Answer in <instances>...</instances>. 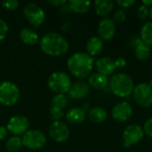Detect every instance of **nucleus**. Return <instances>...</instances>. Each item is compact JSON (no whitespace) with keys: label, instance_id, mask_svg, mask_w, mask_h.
Segmentation results:
<instances>
[{"label":"nucleus","instance_id":"0eeeda50","mask_svg":"<svg viewBox=\"0 0 152 152\" xmlns=\"http://www.w3.org/2000/svg\"><path fill=\"white\" fill-rule=\"evenodd\" d=\"M23 14L28 22L35 28H38L45 20V11L37 4L29 3L24 6Z\"/></svg>","mask_w":152,"mask_h":152},{"label":"nucleus","instance_id":"2f4dec72","mask_svg":"<svg viewBox=\"0 0 152 152\" xmlns=\"http://www.w3.org/2000/svg\"><path fill=\"white\" fill-rule=\"evenodd\" d=\"M143 132L150 137L152 138V118H149L145 124H144V127H143Z\"/></svg>","mask_w":152,"mask_h":152},{"label":"nucleus","instance_id":"2eb2a0df","mask_svg":"<svg viewBox=\"0 0 152 152\" xmlns=\"http://www.w3.org/2000/svg\"><path fill=\"white\" fill-rule=\"evenodd\" d=\"M132 46L134 48V53L137 59L139 60H147L151 53V46L145 44L141 38L134 37L132 38Z\"/></svg>","mask_w":152,"mask_h":152},{"label":"nucleus","instance_id":"c756f323","mask_svg":"<svg viewBox=\"0 0 152 152\" xmlns=\"http://www.w3.org/2000/svg\"><path fill=\"white\" fill-rule=\"evenodd\" d=\"M2 5L8 11H14L19 6V2L17 0H6L2 3Z\"/></svg>","mask_w":152,"mask_h":152},{"label":"nucleus","instance_id":"20e7f679","mask_svg":"<svg viewBox=\"0 0 152 152\" xmlns=\"http://www.w3.org/2000/svg\"><path fill=\"white\" fill-rule=\"evenodd\" d=\"M47 84L48 87L52 91L57 93V94H65L71 86V80L66 73L57 71L50 75Z\"/></svg>","mask_w":152,"mask_h":152},{"label":"nucleus","instance_id":"b1692460","mask_svg":"<svg viewBox=\"0 0 152 152\" xmlns=\"http://www.w3.org/2000/svg\"><path fill=\"white\" fill-rule=\"evenodd\" d=\"M141 39L148 45H152V21L144 23L142 27Z\"/></svg>","mask_w":152,"mask_h":152},{"label":"nucleus","instance_id":"4468645a","mask_svg":"<svg viewBox=\"0 0 152 152\" xmlns=\"http://www.w3.org/2000/svg\"><path fill=\"white\" fill-rule=\"evenodd\" d=\"M90 94V86L84 81H77L71 85L68 94L71 99L79 100L86 98Z\"/></svg>","mask_w":152,"mask_h":152},{"label":"nucleus","instance_id":"dca6fc26","mask_svg":"<svg viewBox=\"0 0 152 152\" xmlns=\"http://www.w3.org/2000/svg\"><path fill=\"white\" fill-rule=\"evenodd\" d=\"M95 66H96V69L98 70V72L104 76H109V75L113 74L117 69L115 61L112 58L107 57V56L98 59L96 61Z\"/></svg>","mask_w":152,"mask_h":152},{"label":"nucleus","instance_id":"5701e85b","mask_svg":"<svg viewBox=\"0 0 152 152\" xmlns=\"http://www.w3.org/2000/svg\"><path fill=\"white\" fill-rule=\"evenodd\" d=\"M91 6V2L89 0H69V7L71 11L77 13L86 12Z\"/></svg>","mask_w":152,"mask_h":152},{"label":"nucleus","instance_id":"aec40b11","mask_svg":"<svg viewBox=\"0 0 152 152\" xmlns=\"http://www.w3.org/2000/svg\"><path fill=\"white\" fill-rule=\"evenodd\" d=\"M114 8V3L111 0H96L94 2V9L99 16L109 15Z\"/></svg>","mask_w":152,"mask_h":152},{"label":"nucleus","instance_id":"9b49d317","mask_svg":"<svg viewBox=\"0 0 152 152\" xmlns=\"http://www.w3.org/2000/svg\"><path fill=\"white\" fill-rule=\"evenodd\" d=\"M111 114L113 119L116 121L124 122L132 117L133 109L127 102H120L113 107Z\"/></svg>","mask_w":152,"mask_h":152},{"label":"nucleus","instance_id":"58836bf2","mask_svg":"<svg viewBox=\"0 0 152 152\" xmlns=\"http://www.w3.org/2000/svg\"><path fill=\"white\" fill-rule=\"evenodd\" d=\"M149 85H150V86L152 87V78L151 79V81H150V84H149Z\"/></svg>","mask_w":152,"mask_h":152},{"label":"nucleus","instance_id":"6ab92c4d","mask_svg":"<svg viewBox=\"0 0 152 152\" xmlns=\"http://www.w3.org/2000/svg\"><path fill=\"white\" fill-rule=\"evenodd\" d=\"M88 83H89V86H91L92 87L98 89V90H102L107 87V86L109 85V79L107 76H104L99 72H96V73H93L89 77Z\"/></svg>","mask_w":152,"mask_h":152},{"label":"nucleus","instance_id":"a211bd4d","mask_svg":"<svg viewBox=\"0 0 152 152\" xmlns=\"http://www.w3.org/2000/svg\"><path fill=\"white\" fill-rule=\"evenodd\" d=\"M86 118V111L82 108H72L66 114V119L72 125H79Z\"/></svg>","mask_w":152,"mask_h":152},{"label":"nucleus","instance_id":"ea45409f","mask_svg":"<svg viewBox=\"0 0 152 152\" xmlns=\"http://www.w3.org/2000/svg\"><path fill=\"white\" fill-rule=\"evenodd\" d=\"M0 85H1V81H0Z\"/></svg>","mask_w":152,"mask_h":152},{"label":"nucleus","instance_id":"7ed1b4c3","mask_svg":"<svg viewBox=\"0 0 152 152\" xmlns=\"http://www.w3.org/2000/svg\"><path fill=\"white\" fill-rule=\"evenodd\" d=\"M109 86L110 91L115 95L125 98L133 93L134 89V83L129 75L125 73H118L112 76L109 81Z\"/></svg>","mask_w":152,"mask_h":152},{"label":"nucleus","instance_id":"a878e982","mask_svg":"<svg viewBox=\"0 0 152 152\" xmlns=\"http://www.w3.org/2000/svg\"><path fill=\"white\" fill-rule=\"evenodd\" d=\"M69 103L68 97L65 94H56L52 100V106H55L64 110Z\"/></svg>","mask_w":152,"mask_h":152},{"label":"nucleus","instance_id":"c9c22d12","mask_svg":"<svg viewBox=\"0 0 152 152\" xmlns=\"http://www.w3.org/2000/svg\"><path fill=\"white\" fill-rule=\"evenodd\" d=\"M7 129L4 126H0V141H3L7 136Z\"/></svg>","mask_w":152,"mask_h":152},{"label":"nucleus","instance_id":"393cba45","mask_svg":"<svg viewBox=\"0 0 152 152\" xmlns=\"http://www.w3.org/2000/svg\"><path fill=\"white\" fill-rule=\"evenodd\" d=\"M22 140L21 137L20 136H16L13 135L12 137H10L6 143H5V148L8 151L10 152H17L20 150V148L22 147Z\"/></svg>","mask_w":152,"mask_h":152},{"label":"nucleus","instance_id":"4be33fe9","mask_svg":"<svg viewBox=\"0 0 152 152\" xmlns=\"http://www.w3.org/2000/svg\"><path fill=\"white\" fill-rule=\"evenodd\" d=\"M89 119L96 124L102 123L107 118V112L102 107H94L88 112Z\"/></svg>","mask_w":152,"mask_h":152},{"label":"nucleus","instance_id":"39448f33","mask_svg":"<svg viewBox=\"0 0 152 152\" xmlns=\"http://www.w3.org/2000/svg\"><path fill=\"white\" fill-rule=\"evenodd\" d=\"M20 99V90L18 86L8 81H4L0 85V103L10 107L17 103Z\"/></svg>","mask_w":152,"mask_h":152},{"label":"nucleus","instance_id":"7c9ffc66","mask_svg":"<svg viewBox=\"0 0 152 152\" xmlns=\"http://www.w3.org/2000/svg\"><path fill=\"white\" fill-rule=\"evenodd\" d=\"M7 33H8V25L7 23L0 19V42H2L5 37L7 36Z\"/></svg>","mask_w":152,"mask_h":152},{"label":"nucleus","instance_id":"423d86ee","mask_svg":"<svg viewBox=\"0 0 152 152\" xmlns=\"http://www.w3.org/2000/svg\"><path fill=\"white\" fill-rule=\"evenodd\" d=\"M21 140L22 145L32 151L42 149L46 142L45 135L38 130H28L23 134Z\"/></svg>","mask_w":152,"mask_h":152},{"label":"nucleus","instance_id":"f704fd0d","mask_svg":"<svg viewBox=\"0 0 152 152\" xmlns=\"http://www.w3.org/2000/svg\"><path fill=\"white\" fill-rule=\"evenodd\" d=\"M67 3L66 0H51L49 1V4L51 5H53V7H61L62 5H64Z\"/></svg>","mask_w":152,"mask_h":152},{"label":"nucleus","instance_id":"f8f14e48","mask_svg":"<svg viewBox=\"0 0 152 152\" xmlns=\"http://www.w3.org/2000/svg\"><path fill=\"white\" fill-rule=\"evenodd\" d=\"M144 135L143 129L139 125H130L128 126L124 133H123V139L126 143L129 145L136 144L139 142Z\"/></svg>","mask_w":152,"mask_h":152},{"label":"nucleus","instance_id":"72a5a7b5","mask_svg":"<svg viewBox=\"0 0 152 152\" xmlns=\"http://www.w3.org/2000/svg\"><path fill=\"white\" fill-rule=\"evenodd\" d=\"M115 64L117 68H123L126 65V60L123 57H118L117 60H115Z\"/></svg>","mask_w":152,"mask_h":152},{"label":"nucleus","instance_id":"f257e3e1","mask_svg":"<svg viewBox=\"0 0 152 152\" xmlns=\"http://www.w3.org/2000/svg\"><path fill=\"white\" fill-rule=\"evenodd\" d=\"M40 48L47 55L59 57L68 52L69 43L61 35L56 32H48L40 40Z\"/></svg>","mask_w":152,"mask_h":152},{"label":"nucleus","instance_id":"c85d7f7f","mask_svg":"<svg viewBox=\"0 0 152 152\" xmlns=\"http://www.w3.org/2000/svg\"><path fill=\"white\" fill-rule=\"evenodd\" d=\"M126 19V13L123 10H118L113 15V21L116 23H122Z\"/></svg>","mask_w":152,"mask_h":152},{"label":"nucleus","instance_id":"ddd939ff","mask_svg":"<svg viewBox=\"0 0 152 152\" xmlns=\"http://www.w3.org/2000/svg\"><path fill=\"white\" fill-rule=\"evenodd\" d=\"M116 33V23L109 18L102 19L98 25V34L102 40H110Z\"/></svg>","mask_w":152,"mask_h":152},{"label":"nucleus","instance_id":"bb28decb","mask_svg":"<svg viewBox=\"0 0 152 152\" xmlns=\"http://www.w3.org/2000/svg\"><path fill=\"white\" fill-rule=\"evenodd\" d=\"M49 117L50 118L55 122V121H60L63 117H64V112L63 110L55 106H52L49 110Z\"/></svg>","mask_w":152,"mask_h":152},{"label":"nucleus","instance_id":"9d476101","mask_svg":"<svg viewBox=\"0 0 152 152\" xmlns=\"http://www.w3.org/2000/svg\"><path fill=\"white\" fill-rule=\"evenodd\" d=\"M49 134L54 142H63L69 139L70 132L66 124L61 121H55L50 125Z\"/></svg>","mask_w":152,"mask_h":152},{"label":"nucleus","instance_id":"1a4fd4ad","mask_svg":"<svg viewBox=\"0 0 152 152\" xmlns=\"http://www.w3.org/2000/svg\"><path fill=\"white\" fill-rule=\"evenodd\" d=\"M29 127L28 119L22 115L13 116L10 118L6 129L13 135L19 136L20 134H24L28 132Z\"/></svg>","mask_w":152,"mask_h":152},{"label":"nucleus","instance_id":"f3484780","mask_svg":"<svg viewBox=\"0 0 152 152\" xmlns=\"http://www.w3.org/2000/svg\"><path fill=\"white\" fill-rule=\"evenodd\" d=\"M86 51L90 56L99 55L103 49V42L99 37H92L86 42Z\"/></svg>","mask_w":152,"mask_h":152},{"label":"nucleus","instance_id":"4c0bfd02","mask_svg":"<svg viewBox=\"0 0 152 152\" xmlns=\"http://www.w3.org/2000/svg\"><path fill=\"white\" fill-rule=\"evenodd\" d=\"M150 16H151V18L152 19V6L151 8L150 9Z\"/></svg>","mask_w":152,"mask_h":152},{"label":"nucleus","instance_id":"f03ea898","mask_svg":"<svg viewBox=\"0 0 152 152\" xmlns=\"http://www.w3.org/2000/svg\"><path fill=\"white\" fill-rule=\"evenodd\" d=\"M67 66L69 72L77 78H85L89 76L94 68V58L86 53H76L72 54Z\"/></svg>","mask_w":152,"mask_h":152},{"label":"nucleus","instance_id":"6e6552de","mask_svg":"<svg viewBox=\"0 0 152 152\" xmlns=\"http://www.w3.org/2000/svg\"><path fill=\"white\" fill-rule=\"evenodd\" d=\"M133 95L135 102L141 107H150L152 104V87L147 83H141L134 86Z\"/></svg>","mask_w":152,"mask_h":152},{"label":"nucleus","instance_id":"473e14b6","mask_svg":"<svg viewBox=\"0 0 152 152\" xmlns=\"http://www.w3.org/2000/svg\"><path fill=\"white\" fill-rule=\"evenodd\" d=\"M117 4L122 7H130L135 4V0H117Z\"/></svg>","mask_w":152,"mask_h":152},{"label":"nucleus","instance_id":"412c9836","mask_svg":"<svg viewBox=\"0 0 152 152\" xmlns=\"http://www.w3.org/2000/svg\"><path fill=\"white\" fill-rule=\"evenodd\" d=\"M20 39L25 45H33L38 42L39 37L35 30L28 28H24L20 31Z\"/></svg>","mask_w":152,"mask_h":152},{"label":"nucleus","instance_id":"cd10ccee","mask_svg":"<svg viewBox=\"0 0 152 152\" xmlns=\"http://www.w3.org/2000/svg\"><path fill=\"white\" fill-rule=\"evenodd\" d=\"M150 15V10L148 8V6L142 4L138 7L137 9V16L139 19L141 20H145L147 19V17Z\"/></svg>","mask_w":152,"mask_h":152},{"label":"nucleus","instance_id":"e433bc0d","mask_svg":"<svg viewBox=\"0 0 152 152\" xmlns=\"http://www.w3.org/2000/svg\"><path fill=\"white\" fill-rule=\"evenodd\" d=\"M142 4H144L146 6H152V0H143Z\"/></svg>","mask_w":152,"mask_h":152}]
</instances>
